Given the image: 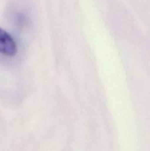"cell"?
<instances>
[{
    "label": "cell",
    "instance_id": "cell-1",
    "mask_svg": "<svg viewBox=\"0 0 150 151\" xmlns=\"http://www.w3.org/2000/svg\"><path fill=\"white\" fill-rule=\"evenodd\" d=\"M0 53L10 57L17 53V45L14 39L1 28H0Z\"/></svg>",
    "mask_w": 150,
    "mask_h": 151
}]
</instances>
